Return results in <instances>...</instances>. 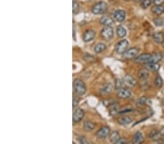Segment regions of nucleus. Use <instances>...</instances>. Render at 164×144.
Returning a JSON list of instances; mask_svg holds the SVG:
<instances>
[{
    "label": "nucleus",
    "instance_id": "nucleus-1",
    "mask_svg": "<svg viewBox=\"0 0 164 144\" xmlns=\"http://www.w3.org/2000/svg\"><path fill=\"white\" fill-rule=\"evenodd\" d=\"M73 87L75 92L77 95H84L86 91V85H85V83L82 80H78V79H77V80H75L74 81Z\"/></svg>",
    "mask_w": 164,
    "mask_h": 144
},
{
    "label": "nucleus",
    "instance_id": "nucleus-2",
    "mask_svg": "<svg viewBox=\"0 0 164 144\" xmlns=\"http://www.w3.org/2000/svg\"><path fill=\"white\" fill-rule=\"evenodd\" d=\"M106 9H107V5L106 3L104 1H99L93 7L92 12L96 15H100V14H103L104 12H106Z\"/></svg>",
    "mask_w": 164,
    "mask_h": 144
},
{
    "label": "nucleus",
    "instance_id": "nucleus-3",
    "mask_svg": "<svg viewBox=\"0 0 164 144\" xmlns=\"http://www.w3.org/2000/svg\"><path fill=\"white\" fill-rule=\"evenodd\" d=\"M101 37L106 40H110L114 36V32L112 28L110 26H105L101 31Z\"/></svg>",
    "mask_w": 164,
    "mask_h": 144
},
{
    "label": "nucleus",
    "instance_id": "nucleus-4",
    "mask_svg": "<svg viewBox=\"0 0 164 144\" xmlns=\"http://www.w3.org/2000/svg\"><path fill=\"white\" fill-rule=\"evenodd\" d=\"M128 47V42L126 39L119 42L116 45V51L119 54H123L127 51Z\"/></svg>",
    "mask_w": 164,
    "mask_h": 144
},
{
    "label": "nucleus",
    "instance_id": "nucleus-5",
    "mask_svg": "<svg viewBox=\"0 0 164 144\" xmlns=\"http://www.w3.org/2000/svg\"><path fill=\"white\" fill-rule=\"evenodd\" d=\"M151 58H152V55H150V54L145 53L139 55L138 57H137V58L134 59V61H135L136 63H138L147 64V63H150Z\"/></svg>",
    "mask_w": 164,
    "mask_h": 144
},
{
    "label": "nucleus",
    "instance_id": "nucleus-6",
    "mask_svg": "<svg viewBox=\"0 0 164 144\" xmlns=\"http://www.w3.org/2000/svg\"><path fill=\"white\" fill-rule=\"evenodd\" d=\"M117 95H118V97H120V98L126 99L128 98L129 97H131V92L129 89L122 87L120 88V89H119L118 91H117Z\"/></svg>",
    "mask_w": 164,
    "mask_h": 144
},
{
    "label": "nucleus",
    "instance_id": "nucleus-7",
    "mask_svg": "<svg viewBox=\"0 0 164 144\" xmlns=\"http://www.w3.org/2000/svg\"><path fill=\"white\" fill-rule=\"evenodd\" d=\"M139 53V49L136 47L130 48L128 50L125 52V57L128 59H132V58H137Z\"/></svg>",
    "mask_w": 164,
    "mask_h": 144
},
{
    "label": "nucleus",
    "instance_id": "nucleus-8",
    "mask_svg": "<svg viewBox=\"0 0 164 144\" xmlns=\"http://www.w3.org/2000/svg\"><path fill=\"white\" fill-rule=\"evenodd\" d=\"M113 16L116 21H117V22H123V21H124L125 18H126V12L121 10H116L114 12Z\"/></svg>",
    "mask_w": 164,
    "mask_h": 144
},
{
    "label": "nucleus",
    "instance_id": "nucleus-9",
    "mask_svg": "<svg viewBox=\"0 0 164 144\" xmlns=\"http://www.w3.org/2000/svg\"><path fill=\"white\" fill-rule=\"evenodd\" d=\"M109 133H110V129H109V127L104 126L97 132V136L99 138H105L109 135Z\"/></svg>",
    "mask_w": 164,
    "mask_h": 144
},
{
    "label": "nucleus",
    "instance_id": "nucleus-10",
    "mask_svg": "<svg viewBox=\"0 0 164 144\" xmlns=\"http://www.w3.org/2000/svg\"><path fill=\"white\" fill-rule=\"evenodd\" d=\"M123 82H124L125 85H127L128 87H134L137 84L135 79L131 75H126L123 78Z\"/></svg>",
    "mask_w": 164,
    "mask_h": 144
},
{
    "label": "nucleus",
    "instance_id": "nucleus-11",
    "mask_svg": "<svg viewBox=\"0 0 164 144\" xmlns=\"http://www.w3.org/2000/svg\"><path fill=\"white\" fill-rule=\"evenodd\" d=\"M84 117V111L81 108H77L73 113V120L75 122H78L83 120Z\"/></svg>",
    "mask_w": 164,
    "mask_h": 144
},
{
    "label": "nucleus",
    "instance_id": "nucleus-12",
    "mask_svg": "<svg viewBox=\"0 0 164 144\" xmlns=\"http://www.w3.org/2000/svg\"><path fill=\"white\" fill-rule=\"evenodd\" d=\"M95 32L92 30H87L83 34V41L86 42H88L92 41L95 37Z\"/></svg>",
    "mask_w": 164,
    "mask_h": 144
},
{
    "label": "nucleus",
    "instance_id": "nucleus-13",
    "mask_svg": "<svg viewBox=\"0 0 164 144\" xmlns=\"http://www.w3.org/2000/svg\"><path fill=\"white\" fill-rule=\"evenodd\" d=\"M153 39L158 44H162L164 42V35L162 32H156L152 36Z\"/></svg>",
    "mask_w": 164,
    "mask_h": 144
},
{
    "label": "nucleus",
    "instance_id": "nucleus-14",
    "mask_svg": "<svg viewBox=\"0 0 164 144\" xmlns=\"http://www.w3.org/2000/svg\"><path fill=\"white\" fill-rule=\"evenodd\" d=\"M163 59V54L161 52H155L152 55L150 63H158Z\"/></svg>",
    "mask_w": 164,
    "mask_h": 144
},
{
    "label": "nucleus",
    "instance_id": "nucleus-15",
    "mask_svg": "<svg viewBox=\"0 0 164 144\" xmlns=\"http://www.w3.org/2000/svg\"><path fill=\"white\" fill-rule=\"evenodd\" d=\"M145 68H146L147 70L151 71V72H157V71L159 70V69H160V66H159L158 63H149L145 65Z\"/></svg>",
    "mask_w": 164,
    "mask_h": 144
},
{
    "label": "nucleus",
    "instance_id": "nucleus-16",
    "mask_svg": "<svg viewBox=\"0 0 164 144\" xmlns=\"http://www.w3.org/2000/svg\"><path fill=\"white\" fill-rule=\"evenodd\" d=\"M149 75H150L149 72H148L147 69L146 68H145V69H140L138 72V76L139 79H141V80H147V79L149 77Z\"/></svg>",
    "mask_w": 164,
    "mask_h": 144
},
{
    "label": "nucleus",
    "instance_id": "nucleus-17",
    "mask_svg": "<svg viewBox=\"0 0 164 144\" xmlns=\"http://www.w3.org/2000/svg\"><path fill=\"white\" fill-rule=\"evenodd\" d=\"M100 21H101L102 24H104V26H111L112 24H113V20L108 16L102 17L101 20H100Z\"/></svg>",
    "mask_w": 164,
    "mask_h": 144
},
{
    "label": "nucleus",
    "instance_id": "nucleus-18",
    "mask_svg": "<svg viewBox=\"0 0 164 144\" xmlns=\"http://www.w3.org/2000/svg\"><path fill=\"white\" fill-rule=\"evenodd\" d=\"M152 11L157 15H161L164 12V7L162 5H155L152 8Z\"/></svg>",
    "mask_w": 164,
    "mask_h": 144
},
{
    "label": "nucleus",
    "instance_id": "nucleus-19",
    "mask_svg": "<svg viewBox=\"0 0 164 144\" xmlns=\"http://www.w3.org/2000/svg\"><path fill=\"white\" fill-rule=\"evenodd\" d=\"M143 135L140 132H137L134 135V138H133V143L136 144H139L142 142H143Z\"/></svg>",
    "mask_w": 164,
    "mask_h": 144
},
{
    "label": "nucleus",
    "instance_id": "nucleus-20",
    "mask_svg": "<svg viewBox=\"0 0 164 144\" xmlns=\"http://www.w3.org/2000/svg\"><path fill=\"white\" fill-rule=\"evenodd\" d=\"M131 122H132V120H131V119L129 117H121L118 120L119 124L121 125H128L130 123H131Z\"/></svg>",
    "mask_w": 164,
    "mask_h": 144
},
{
    "label": "nucleus",
    "instance_id": "nucleus-21",
    "mask_svg": "<svg viewBox=\"0 0 164 144\" xmlns=\"http://www.w3.org/2000/svg\"><path fill=\"white\" fill-rule=\"evenodd\" d=\"M94 128V124L91 122V121L87 120L84 122V129L85 130L90 132V131L93 130Z\"/></svg>",
    "mask_w": 164,
    "mask_h": 144
},
{
    "label": "nucleus",
    "instance_id": "nucleus-22",
    "mask_svg": "<svg viewBox=\"0 0 164 144\" xmlns=\"http://www.w3.org/2000/svg\"><path fill=\"white\" fill-rule=\"evenodd\" d=\"M120 135H119V133L117 132H112V134L110 135V136H109V140H110V142H112V143H117V140L120 139Z\"/></svg>",
    "mask_w": 164,
    "mask_h": 144
},
{
    "label": "nucleus",
    "instance_id": "nucleus-23",
    "mask_svg": "<svg viewBox=\"0 0 164 144\" xmlns=\"http://www.w3.org/2000/svg\"><path fill=\"white\" fill-rule=\"evenodd\" d=\"M105 49H106L105 44L100 43V44H97L95 46V47H94V51H95L96 53H101L104 50H105Z\"/></svg>",
    "mask_w": 164,
    "mask_h": 144
},
{
    "label": "nucleus",
    "instance_id": "nucleus-24",
    "mask_svg": "<svg viewBox=\"0 0 164 144\" xmlns=\"http://www.w3.org/2000/svg\"><path fill=\"white\" fill-rule=\"evenodd\" d=\"M117 34L119 37H124L126 35V30L123 26H118L117 29Z\"/></svg>",
    "mask_w": 164,
    "mask_h": 144
},
{
    "label": "nucleus",
    "instance_id": "nucleus-25",
    "mask_svg": "<svg viewBox=\"0 0 164 144\" xmlns=\"http://www.w3.org/2000/svg\"><path fill=\"white\" fill-rule=\"evenodd\" d=\"M111 91H112V86L110 84L104 85L101 90V92L103 94H109Z\"/></svg>",
    "mask_w": 164,
    "mask_h": 144
},
{
    "label": "nucleus",
    "instance_id": "nucleus-26",
    "mask_svg": "<svg viewBox=\"0 0 164 144\" xmlns=\"http://www.w3.org/2000/svg\"><path fill=\"white\" fill-rule=\"evenodd\" d=\"M118 107L119 106L117 103H114L111 106L110 108H109V113H110L111 115H114L115 114H117V111H118Z\"/></svg>",
    "mask_w": 164,
    "mask_h": 144
},
{
    "label": "nucleus",
    "instance_id": "nucleus-27",
    "mask_svg": "<svg viewBox=\"0 0 164 144\" xmlns=\"http://www.w3.org/2000/svg\"><path fill=\"white\" fill-rule=\"evenodd\" d=\"M155 85L156 87H161L162 85H163V80H162L161 77L160 76H157L155 80Z\"/></svg>",
    "mask_w": 164,
    "mask_h": 144
},
{
    "label": "nucleus",
    "instance_id": "nucleus-28",
    "mask_svg": "<svg viewBox=\"0 0 164 144\" xmlns=\"http://www.w3.org/2000/svg\"><path fill=\"white\" fill-rule=\"evenodd\" d=\"M154 24L157 26H162L164 25V19L162 18H157L154 19Z\"/></svg>",
    "mask_w": 164,
    "mask_h": 144
},
{
    "label": "nucleus",
    "instance_id": "nucleus-29",
    "mask_svg": "<svg viewBox=\"0 0 164 144\" xmlns=\"http://www.w3.org/2000/svg\"><path fill=\"white\" fill-rule=\"evenodd\" d=\"M123 84H125L123 80H120V79H117V80H115V88L117 90L120 89V88L123 87Z\"/></svg>",
    "mask_w": 164,
    "mask_h": 144
},
{
    "label": "nucleus",
    "instance_id": "nucleus-30",
    "mask_svg": "<svg viewBox=\"0 0 164 144\" xmlns=\"http://www.w3.org/2000/svg\"><path fill=\"white\" fill-rule=\"evenodd\" d=\"M79 9H80L79 3L77 1H74L73 4H72V11H73V13H77L79 11Z\"/></svg>",
    "mask_w": 164,
    "mask_h": 144
},
{
    "label": "nucleus",
    "instance_id": "nucleus-31",
    "mask_svg": "<svg viewBox=\"0 0 164 144\" xmlns=\"http://www.w3.org/2000/svg\"><path fill=\"white\" fill-rule=\"evenodd\" d=\"M151 4V0H143L142 2V7L143 9H147Z\"/></svg>",
    "mask_w": 164,
    "mask_h": 144
},
{
    "label": "nucleus",
    "instance_id": "nucleus-32",
    "mask_svg": "<svg viewBox=\"0 0 164 144\" xmlns=\"http://www.w3.org/2000/svg\"><path fill=\"white\" fill-rule=\"evenodd\" d=\"M146 101H147L146 97H141V98L138 100L137 103H138V105H143V104H145Z\"/></svg>",
    "mask_w": 164,
    "mask_h": 144
},
{
    "label": "nucleus",
    "instance_id": "nucleus-33",
    "mask_svg": "<svg viewBox=\"0 0 164 144\" xmlns=\"http://www.w3.org/2000/svg\"><path fill=\"white\" fill-rule=\"evenodd\" d=\"M154 3L155 5H161L164 3V0H154Z\"/></svg>",
    "mask_w": 164,
    "mask_h": 144
},
{
    "label": "nucleus",
    "instance_id": "nucleus-34",
    "mask_svg": "<svg viewBox=\"0 0 164 144\" xmlns=\"http://www.w3.org/2000/svg\"><path fill=\"white\" fill-rule=\"evenodd\" d=\"M79 141H80V143H87V140H86V138L85 137H80L79 138Z\"/></svg>",
    "mask_w": 164,
    "mask_h": 144
},
{
    "label": "nucleus",
    "instance_id": "nucleus-35",
    "mask_svg": "<svg viewBox=\"0 0 164 144\" xmlns=\"http://www.w3.org/2000/svg\"><path fill=\"white\" fill-rule=\"evenodd\" d=\"M117 144H121V143H126V140L125 138H120L117 141Z\"/></svg>",
    "mask_w": 164,
    "mask_h": 144
},
{
    "label": "nucleus",
    "instance_id": "nucleus-36",
    "mask_svg": "<svg viewBox=\"0 0 164 144\" xmlns=\"http://www.w3.org/2000/svg\"><path fill=\"white\" fill-rule=\"evenodd\" d=\"M79 100L77 98H76L75 97H74L73 98V107H75L77 104H78Z\"/></svg>",
    "mask_w": 164,
    "mask_h": 144
},
{
    "label": "nucleus",
    "instance_id": "nucleus-37",
    "mask_svg": "<svg viewBox=\"0 0 164 144\" xmlns=\"http://www.w3.org/2000/svg\"><path fill=\"white\" fill-rule=\"evenodd\" d=\"M160 133V135H164V127L163 128H162L161 130H160V132H159Z\"/></svg>",
    "mask_w": 164,
    "mask_h": 144
},
{
    "label": "nucleus",
    "instance_id": "nucleus-38",
    "mask_svg": "<svg viewBox=\"0 0 164 144\" xmlns=\"http://www.w3.org/2000/svg\"><path fill=\"white\" fill-rule=\"evenodd\" d=\"M134 1H137V2H138V1H140V0H134Z\"/></svg>",
    "mask_w": 164,
    "mask_h": 144
},
{
    "label": "nucleus",
    "instance_id": "nucleus-39",
    "mask_svg": "<svg viewBox=\"0 0 164 144\" xmlns=\"http://www.w3.org/2000/svg\"><path fill=\"white\" fill-rule=\"evenodd\" d=\"M126 1H128V0H126Z\"/></svg>",
    "mask_w": 164,
    "mask_h": 144
}]
</instances>
